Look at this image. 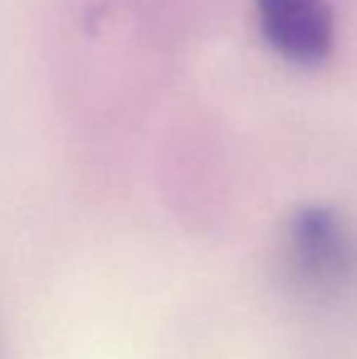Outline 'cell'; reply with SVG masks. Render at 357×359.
<instances>
[{
    "instance_id": "obj_1",
    "label": "cell",
    "mask_w": 357,
    "mask_h": 359,
    "mask_svg": "<svg viewBox=\"0 0 357 359\" xmlns=\"http://www.w3.org/2000/svg\"><path fill=\"white\" fill-rule=\"evenodd\" d=\"M286 284L311 301L338 298L357 279V242L345 220L325 205H301L281 230Z\"/></svg>"
},
{
    "instance_id": "obj_2",
    "label": "cell",
    "mask_w": 357,
    "mask_h": 359,
    "mask_svg": "<svg viewBox=\"0 0 357 359\" xmlns=\"http://www.w3.org/2000/svg\"><path fill=\"white\" fill-rule=\"evenodd\" d=\"M260 32L281 59L318 67L333 52L335 22L328 0H255Z\"/></svg>"
}]
</instances>
